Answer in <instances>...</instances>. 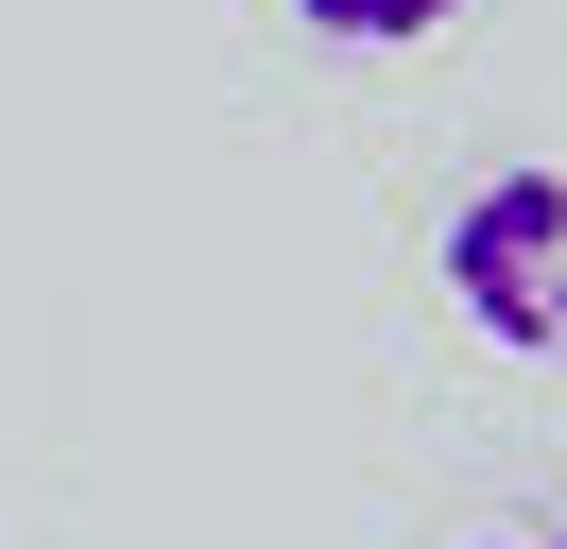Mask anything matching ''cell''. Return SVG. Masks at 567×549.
Instances as JSON below:
<instances>
[{
  "label": "cell",
  "instance_id": "obj_1",
  "mask_svg": "<svg viewBox=\"0 0 567 549\" xmlns=\"http://www.w3.org/2000/svg\"><path fill=\"white\" fill-rule=\"evenodd\" d=\"M430 274L498 361H567V155H498L430 224Z\"/></svg>",
  "mask_w": 567,
  "mask_h": 549
},
{
  "label": "cell",
  "instance_id": "obj_2",
  "mask_svg": "<svg viewBox=\"0 0 567 549\" xmlns=\"http://www.w3.org/2000/svg\"><path fill=\"white\" fill-rule=\"evenodd\" d=\"M292 18H310L327 52H430V34H447L464 0H292Z\"/></svg>",
  "mask_w": 567,
  "mask_h": 549
},
{
  "label": "cell",
  "instance_id": "obj_3",
  "mask_svg": "<svg viewBox=\"0 0 567 549\" xmlns=\"http://www.w3.org/2000/svg\"><path fill=\"white\" fill-rule=\"evenodd\" d=\"M464 549H567V515H498V532H464Z\"/></svg>",
  "mask_w": 567,
  "mask_h": 549
}]
</instances>
